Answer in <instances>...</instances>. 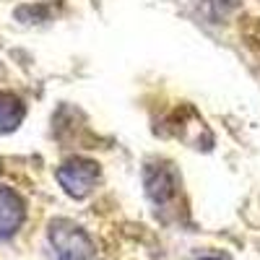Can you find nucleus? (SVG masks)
<instances>
[{"instance_id": "obj_2", "label": "nucleus", "mask_w": 260, "mask_h": 260, "mask_svg": "<svg viewBox=\"0 0 260 260\" xmlns=\"http://www.w3.org/2000/svg\"><path fill=\"white\" fill-rule=\"evenodd\" d=\"M143 185H146L148 198L154 201L156 208L169 211V208L177 206L182 182H180L177 169L172 167L169 161H151V164H146V169H143Z\"/></svg>"}, {"instance_id": "obj_5", "label": "nucleus", "mask_w": 260, "mask_h": 260, "mask_svg": "<svg viewBox=\"0 0 260 260\" xmlns=\"http://www.w3.org/2000/svg\"><path fill=\"white\" fill-rule=\"evenodd\" d=\"M26 115V107L18 96L8 94V91H0V133H11L21 125Z\"/></svg>"}, {"instance_id": "obj_7", "label": "nucleus", "mask_w": 260, "mask_h": 260, "mask_svg": "<svg viewBox=\"0 0 260 260\" xmlns=\"http://www.w3.org/2000/svg\"><path fill=\"white\" fill-rule=\"evenodd\" d=\"M203 260H221V257H203Z\"/></svg>"}, {"instance_id": "obj_4", "label": "nucleus", "mask_w": 260, "mask_h": 260, "mask_svg": "<svg viewBox=\"0 0 260 260\" xmlns=\"http://www.w3.org/2000/svg\"><path fill=\"white\" fill-rule=\"evenodd\" d=\"M26 219V203L13 187L0 185V237H13Z\"/></svg>"}, {"instance_id": "obj_3", "label": "nucleus", "mask_w": 260, "mask_h": 260, "mask_svg": "<svg viewBox=\"0 0 260 260\" xmlns=\"http://www.w3.org/2000/svg\"><path fill=\"white\" fill-rule=\"evenodd\" d=\"M99 164L91 159H68L60 169H57V182L62 185V190L71 198H86L99 182Z\"/></svg>"}, {"instance_id": "obj_8", "label": "nucleus", "mask_w": 260, "mask_h": 260, "mask_svg": "<svg viewBox=\"0 0 260 260\" xmlns=\"http://www.w3.org/2000/svg\"><path fill=\"white\" fill-rule=\"evenodd\" d=\"M0 169H3V164H0Z\"/></svg>"}, {"instance_id": "obj_1", "label": "nucleus", "mask_w": 260, "mask_h": 260, "mask_svg": "<svg viewBox=\"0 0 260 260\" xmlns=\"http://www.w3.org/2000/svg\"><path fill=\"white\" fill-rule=\"evenodd\" d=\"M50 245L57 260H89L96 252L86 229L68 219H55L50 224Z\"/></svg>"}, {"instance_id": "obj_6", "label": "nucleus", "mask_w": 260, "mask_h": 260, "mask_svg": "<svg viewBox=\"0 0 260 260\" xmlns=\"http://www.w3.org/2000/svg\"><path fill=\"white\" fill-rule=\"evenodd\" d=\"M245 37H247V42H250V47H255L257 55H260V18L252 21V24L245 29Z\"/></svg>"}]
</instances>
